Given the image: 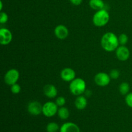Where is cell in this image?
<instances>
[{"mask_svg": "<svg viewBox=\"0 0 132 132\" xmlns=\"http://www.w3.org/2000/svg\"><path fill=\"white\" fill-rule=\"evenodd\" d=\"M110 14L105 9L97 10L93 16L92 21L95 26L97 27H102L106 25L109 22Z\"/></svg>", "mask_w": 132, "mask_h": 132, "instance_id": "3", "label": "cell"}, {"mask_svg": "<svg viewBox=\"0 0 132 132\" xmlns=\"http://www.w3.org/2000/svg\"><path fill=\"white\" fill-rule=\"evenodd\" d=\"M125 102L130 108H132V92H130L126 95Z\"/></svg>", "mask_w": 132, "mask_h": 132, "instance_id": "24", "label": "cell"}, {"mask_svg": "<svg viewBox=\"0 0 132 132\" xmlns=\"http://www.w3.org/2000/svg\"><path fill=\"white\" fill-rule=\"evenodd\" d=\"M44 94L50 99L55 98L57 95V90L53 85H47L45 86L43 89Z\"/></svg>", "mask_w": 132, "mask_h": 132, "instance_id": "13", "label": "cell"}, {"mask_svg": "<svg viewBox=\"0 0 132 132\" xmlns=\"http://www.w3.org/2000/svg\"><path fill=\"white\" fill-rule=\"evenodd\" d=\"M110 76L111 79H117L120 76V72L119 70L117 69H113L110 71Z\"/></svg>", "mask_w": 132, "mask_h": 132, "instance_id": "21", "label": "cell"}, {"mask_svg": "<svg viewBox=\"0 0 132 132\" xmlns=\"http://www.w3.org/2000/svg\"><path fill=\"white\" fill-rule=\"evenodd\" d=\"M101 45L105 51L112 52L119 47V37L113 32H106L102 36Z\"/></svg>", "mask_w": 132, "mask_h": 132, "instance_id": "1", "label": "cell"}, {"mask_svg": "<svg viewBox=\"0 0 132 132\" xmlns=\"http://www.w3.org/2000/svg\"><path fill=\"white\" fill-rule=\"evenodd\" d=\"M59 132H81V130L78 125L76 123L67 122L61 125Z\"/></svg>", "mask_w": 132, "mask_h": 132, "instance_id": "12", "label": "cell"}, {"mask_svg": "<svg viewBox=\"0 0 132 132\" xmlns=\"http://www.w3.org/2000/svg\"><path fill=\"white\" fill-rule=\"evenodd\" d=\"M87 99L85 96H82V95L77 96L75 100V106H76L77 109L80 110L86 108V107L87 106Z\"/></svg>", "mask_w": 132, "mask_h": 132, "instance_id": "14", "label": "cell"}, {"mask_svg": "<svg viewBox=\"0 0 132 132\" xmlns=\"http://www.w3.org/2000/svg\"><path fill=\"white\" fill-rule=\"evenodd\" d=\"M89 5L92 9L97 11L104 9V3L103 0H90Z\"/></svg>", "mask_w": 132, "mask_h": 132, "instance_id": "15", "label": "cell"}, {"mask_svg": "<svg viewBox=\"0 0 132 132\" xmlns=\"http://www.w3.org/2000/svg\"><path fill=\"white\" fill-rule=\"evenodd\" d=\"M3 10V3L2 1H0V10Z\"/></svg>", "mask_w": 132, "mask_h": 132, "instance_id": "26", "label": "cell"}, {"mask_svg": "<svg viewBox=\"0 0 132 132\" xmlns=\"http://www.w3.org/2000/svg\"><path fill=\"white\" fill-rule=\"evenodd\" d=\"M111 77L110 75L105 72H99L95 75L94 81L97 85L101 87L108 86L110 82Z\"/></svg>", "mask_w": 132, "mask_h": 132, "instance_id": "6", "label": "cell"}, {"mask_svg": "<svg viewBox=\"0 0 132 132\" xmlns=\"http://www.w3.org/2000/svg\"><path fill=\"white\" fill-rule=\"evenodd\" d=\"M128 41V37L126 34H121L119 37V42L121 45H125Z\"/></svg>", "mask_w": 132, "mask_h": 132, "instance_id": "19", "label": "cell"}, {"mask_svg": "<svg viewBox=\"0 0 132 132\" xmlns=\"http://www.w3.org/2000/svg\"><path fill=\"white\" fill-rule=\"evenodd\" d=\"M60 130L59 125L55 122H50L46 125V130L47 132H57Z\"/></svg>", "mask_w": 132, "mask_h": 132, "instance_id": "17", "label": "cell"}, {"mask_svg": "<svg viewBox=\"0 0 132 132\" xmlns=\"http://www.w3.org/2000/svg\"><path fill=\"white\" fill-rule=\"evenodd\" d=\"M58 106L55 103L52 101L46 102L43 105L42 113L46 117H54L57 113Z\"/></svg>", "mask_w": 132, "mask_h": 132, "instance_id": "4", "label": "cell"}, {"mask_svg": "<svg viewBox=\"0 0 132 132\" xmlns=\"http://www.w3.org/2000/svg\"><path fill=\"white\" fill-rule=\"evenodd\" d=\"M19 79V72L18 70L10 69L6 72L5 73V77H4V81L5 83L8 85H14V84L17 83Z\"/></svg>", "mask_w": 132, "mask_h": 132, "instance_id": "5", "label": "cell"}, {"mask_svg": "<svg viewBox=\"0 0 132 132\" xmlns=\"http://www.w3.org/2000/svg\"><path fill=\"white\" fill-rule=\"evenodd\" d=\"M10 90L12 94H18L21 92V86L19 84L15 83L14 85H11L10 86Z\"/></svg>", "mask_w": 132, "mask_h": 132, "instance_id": "20", "label": "cell"}, {"mask_svg": "<svg viewBox=\"0 0 132 132\" xmlns=\"http://www.w3.org/2000/svg\"><path fill=\"white\" fill-rule=\"evenodd\" d=\"M9 20V16L7 14L4 12H0V23L1 24H5Z\"/></svg>", "mask_w": 132, "mask_h": 132, "instance_id": "22", "label": "cell"}, {"mask_svg": "<svg viewBox=\"0 0 132 132\" xmlns=\"http://www.w3.org/2000/svg\"><path fill=\"white\" fill-rule=\"evenodd\" d=\"M55 103L57 104V105L59 107L64 106V105L66 103V99L64 97L60 96L59 97H57L55 100Z\"/></svg>", "mask_w": 132, "mask_h": 132, "instance_id": "23", "label": "cell"}, {"mask_svg": "<svg viewBox=\"0 0 132 132\" xmlns=\"http://www.w3.org/2000/svg\"><path fill=\"white\" fill-rule=\"evenodd\" d=\"M58 117L61 120H66L69 117L70 112L67 108L64 106H61L58 109L57 112Z\"/></svg>", "mask_w": 132, "mask_h": 132, "instance_id": "16", "label": "cell"}, {"mask_svg": "<svg viewBox=\"0 0 132 132\" xmlns=\"http://www.w3.org/2000/svg\"><path fill=\"white\" fill-rule=\"evenodd\" d=\"M71 3L73 5H76V6H78L80 5L82 2V0H70Z\"/></svg>", "mask_w": 132, "mask_h": 132, "instance_id": "25", "label": "cell"}, {"mask_svg": "<svg viewBox=\"0 0 132 132\" xmlns=\"http://www.w3.org/2000/svg\"><path fill=\"white\" fill-rule=\"evenodd\" d=\"M130 85L126 82H123L119 86V92L122 95H127L128 93H130Z\"/></svg>", "mask_w": 132, "mask_h": 132, "instance_id": "18", "label": "cell"}, {"mask_svg": "<svg viewBox=\"0 0 132 132\" xmlns=\"http://www.w3.org/2000/svg\"><path fill=\"white\" fill-rule=\"evenodd\" d=\"M54 34L58 39L63 40L68 37L69 32L68 28L66 26L63 24H59L54 29Z\"/></svg>", "mask_w": 132, "mask_h": 132, "instance_id": "11", "label": "cell"}, {"mask_svg": "<svg viewBox=\"0 0 132 132\" xmlns=\"http://www.w3.org/2000/svg\"><path fill=\"white\" fill-rule=\"evenodd\" d=\"M86 84L82 78H75L70 83L69 89L73 95L79 96L86 92Z\"/></svg>", "mask_w": 132, "mask_h": 132, "instance_id": "2", "label": "cell"}, {"mask_svg": "<svg viewBox=\"0 0 132 132\" xmlns=\"http://www.w3.org/2000/svg\"><path fill=\"white\" fill-rule=\"evenodd\" d=\"M60 76L64 81L71 82L76 78V72L71 68H65L61 70Z\"/></svg>", "mask_w": 132, "mask_h": 132, "instance_id": "10", "label": "cell"}, {"mask_svg": "<svg viewBox=\"0 0 132 132\" xmlns=\"http://www.w3.org/2000/svg\"><path fill=\"white\" fill-rule=\"evenodd\" d=\"M116 56L121 61H126L130 58V52L125 45H121L116 50Z\"/></svg>", "mask_w": 132, "mask_h": 132, "instance_id": "8", "label": "cell"}, {"mask_svg": "<svg viewBox=\"0 0 132 132\" xmlns=\"http://www.w3.org/2000/svg\"><path fill=\"white\" fill-rule=\"evenodd\" d=\"M27 110L32 116H39L43 112V105L38 101H31L28 103Z\"/></svg>", "mask_w": 132, "mask_h": 132, "instance_id": "7", "label": "cell"}, {"mask_svg": "<svg viewBox=\"0 0 132 132\" xmlns=\"http://www.w3.org/2000/svg\"><path fill=\"white\" fill-rule=\"evenodd\" d=\"M12 40V34L8 28L0 29V43L2 45H7Z\"/></svg>", "mask_w": 132, "mask_h": 132, "instance_id": "9", "label": "cell"}]
</instances>
